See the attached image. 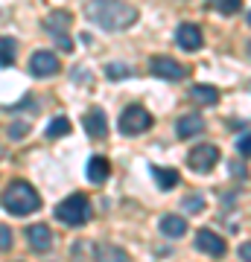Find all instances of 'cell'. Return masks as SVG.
Instances as JSON below:
<instances>
[{"label": "cell", "mask_w": 251, "mask_h": 262, "mask_svg": "<svg viewBox=\"0 0 251 262\" xmlns=\"http://www.w3.org/2000/svg\"><path fill=\"white\" fill-rule=\"evenodd\" d=\"M161 233L169 236V239L184 236L187 233V219H184V215H176V213L164 215V219H161Z\"/></svg>", "instance_id": "obj_15"}, {"label": "cell", "mask_w": 251, "mask_h": 262, "mask_svg": "<svg viewBox=\"0 0 251 262\" xmlns=\"http://www.w3.org/2000/svg\"><path fill=\"white\" fill-rule=\"evenodd\" d=\"M184 210L187 213H199V210H205V198L202 195H190L184 201Z\"/></svg>", "instance_id": "obj_23"}, {"label": "cell", "mask_w": 251, "mask_h": 262, "mask_svg": "<svg viewBox=\"0 0 251 262\" xmlns=\"http://www.w3.org/2000/svg\"><path fill=\"white\" fill-rule=\"evenodd\" d=\"M27 131H29V125H27V122H12V125H9V131H6V134H9L12 140H18V137H24Z\"/></svg>", "instance_id": "obj_25"}, {"label": "cell", "mask_w": 251, "mask_h": 262, "mask_svg": "<svg viewBox=\"0 0 251 262\" xmlns=\"http://www.w3.org/2000/svg\"><path fill=\"white\" fill-rule=\"evenodd\" d=\"M190 96H193L199 105H207V108L219 102V91H216L214 84H196L193 91H190Z\"/></svg>", "instance_id": "obj_17"}, {"label": "cell", "mask_w": 251, "mask_h": 262, "mask_svg": "<svg viewBox=\"0 0 251 262\" xmlns=\"http://www.w3.org/2000/svg\"><path fill=\"white\" fill-rule=\"evenodd\" d=\"M149 125H152V114H149L143 105H129V108L120 114V131L129 134V137L149 131Z\"/></svg>", "instance_id": "obj_4"}, {"label": "cell", "mask_w": 251, "mask_h": 262, "mask_svg": "<svg viewBox=\"0 0 251 262\" xmlns=\"http://www.w3.org/2000/svg\"><path fill=\"white\" fill-rule=\"evenodd\" d=\"M237 151H240L242 158H251V134H242L240 140H237Z\"/></svg>", "instance_id": "obj_24"}, {"label": "cell", "mask_w": 251, "mask_h": 262, "mask_svg": "<svg viewBox=\"0 0 251 262\" xmlns=\"http://www.w3.org/2000/svg\"><path fill=\"white\" fill-rule=\"evenodd\" d=\"M0 47H3V67H12V61H15V41L6 35L0 41Z\"/></svg>", "instance_id": "obj_20"}, {"label": "cell", "mask_w": 251, "mask_h": 262, "mask_svg": "<svg viewBox=\"0 0 251 262\" xmlns=\"http://www.w3.org/2000/svg\"><path fill=\"white\" fill-rule=\"evenodd\" d=\"M29 73L38 76V79H50V76L59 73V56L56 53H50V50H38L32 53L29 58Z\"/></svg>", "instance_id": "obj_6"}, {"label": "cell", "mask_w": 251, "mask_h": 262, "mask_svg": "<svg viewBox=\"0 0 251 262\" xmlns=\"http://www.w3.org/2000/svg\"><path fill=\"white\" fill-rule=\"evenodd\" d=\"M216 163H219V149H216L214 143H199L187 155V166L193 169V172H199V175H207Z\"/></svg>", "instance_id": "obj_5"}, {"label": "cell", "mask_w": 251, "mask_h": 262, "mask_svg": "<svg viewBox=\"0 0 251 262\" xmlns=\"http://www.w3.org/2000/svg\"><path fill=\"white\" fill-rule=\"evenodd\" d=\"M196 248L202 253H210V256H222V253L228 251V245H225L222 236H216L214 230H207V227L196 233Z\"/></svg>", "instance_id": "obj_8"}, {"label": "cell", "mask_w": 251, "mask_h": 262, "mask_svg": "<svg viewBox=\"0 0 251 262\" xmlns=\"http://www.w3.org/2000/svg\"><path fill=\"white\" fill-rule=\"evenodd\" d=\"M199 131H205V120H202L199 114H184V117L176 122V134L181 137V140H187V137H196Z\"/></svg>", "instance_id": "obj_13"}, {"label": "cell", "mask_w": 251, "mask_h": 262, "mask_svg": "<svg viewBox=\"0 0 251 262\" xmlns=\"http://www.w3.org/2000/svg\"><path fill=\"white\" fill-rule=\"evenodd\" d=\"M240 259L242 262H251V242H242L240 245Z\"/></svg>", "instance_id": "obj_28"}, {"label": "cell", "mask_w": 251, "mask_h": 262, "mask_svg": "<svg viewBox=\"0 0 251 262\" xmlns=\"http://www.w3.org/2000/svg\"><path fill=\"white\" fill-rule=\"evenodd\" d=\"M248 56H251V44H248Z\"/></svg>", "instance_id": "obj_30"}, {"label": "cell", "mask_w": 251, "mask_h": 262, "mask_svg": "<svg viewBox=\"0 0 251 262\" xmlns=\"http://www.w3.org/2000/svg\"><path fill=\"white\" fill-rule=\"evenodd\" d=\"M56 219L65 222V225H70V227L85 225V222L91 219V201H88L82 192H73V195H67L62 204H56Z\"/></svg>", "instance_id": "obj_3"}, {"label": "cell", "mask_w": 251, "mask_h": 262, "mask_svg": "<svg viewBox=\"0 0 251 262\" xmlns=\"http://www.w3.org/2000/svg\"><path fill=\"white\" fill-rule=\"evenodd\" d=\"M85 131H88L91 137H96V140L108 134V120H105L103 108H91V111L85 114Z\"/></svg>", "instance_id": "obj_11"}, {"label": "cell", "mask_w": 251, "mask_h": 262, "mask_svg": "<svg viewBox=\"0 0 251 262\" xmlns=\"http://www.w3.org/2000/svg\"><path fill=\"white\" fill-rule=\"evenodd\" d=\"M152 178L158 181V189H164V192H167V189H172L178 184V181H181V175H178L176 169H167V166H152Z\"/></svg>", "instance_id": "obj_16"}, {"label": "cell", "mask_w": 251, "mask_h": 262, "mask_svg": "<svg viewBox=\"0 0 251 262\" xmlns=\"http://www.w3.org/2000/svg\"><path fill=\"white\" fill-rule=\"evenodd\" d=\"M53 38H56V44L65 50V53H70V50H73V41H70L67 35H53Z\"/></svg>", "instance_id": "obj_27"}, {"label": "cell", "mask_w": 251, "mask_h": 262, "mask_svg": "<svg viewBox=\"0 0 251 262\" xmlns=\"http://www.w3.org/2000/svg\"><path fill=\"white\" fill-rule=\"evenodd\" d=\"M88 18L93 24H100L103 29L120 32V29H129L138 20V9L129 6V3H91L88 6Z\"/></svg>", "instance_id": "obj_1"}, {"label": "cell", "mask_w": 251, "mask_h": 262, "mask_svg": "<svg viewBox=\"0 0 251 262\" xmlns=\"http://www.w3.org/2000/svg\"><path fill=\"white\" fill-rule=\"evenodd\" d=\"M149 70L158 76V79H167V82H178V79H184L187 70L178 64L176 58H167V56H155L149 61Z\"/></svg>", "instance_id": "obj_7"}, {"label": "cell", "mask_w": 251, "mask_h": 262, "mask_svg": "<svg viewBox=\"0 0 251 262\" xmlns=\"http://www.w3.org/2000/svg\"><path fill=\"white\" fill-rule=\"evenodd\" d=\"M27 239H29V248L38 253H44L53 248V233H50V227L47 225H29L27 227Z\"/></svg>", "instance_id": "obj_10"}, {"label": "cell", "mask_w": 251, "mask_h": 262, "mask_svg": "<svg viewBox=\"0 0 251 262\" xmlns=\"http://www.w3.org/2000/svg\"><path fill=\"white\" fill-rule=\"evenodd\" d=\"M93 259L96 262H129V253L123 251L120 245L100 242L96 248H93Z\"/></svg>", "instance_id": "obj_12"}, {"label": "cell", "mask_w": 251, "mask_h": 262, "mask_svg": "<svg viewBox=\"0 0 251 262\" xmlns=\"http://www.w3.org/2000/svg\"><path fill=\"white\" fill-rule=\"evenodd\" d=\"M176 44L187 53H196V50L202 47V29L196 27V24H181L176 29Z\"/></svg>", "instance_id": "obj_9"}, {"label": "cell", "mask_w": 251, "mask_h": 262, "mask_svg": "<svg viewBox=\"0 0 251 262\" xmlns=\"http://www.w3.org/2000/svg\"><path fill=\"white\" fill-rule=\"evenodd\" d=\"M85 172H88V181H91V184H103V181L111 175V166H108V160H105L103 155H93V158L88 160V169H85Z\"/></svg>", "instance_id": "obj_14"}, {"label": "cell", "mask_w": 251, "mask_h": 262, "mask_svg": "<svg viewBox=\"0 0 251 262\" xmlns=\"http://www.w3.org/2000/svg\"><path fill=\"white\" fill-rule=\"evenodd\" d=\"M0 236H3V239H0V248H3V251H9V248H12V230L3 225V227H0Z\"/></svg>", "instance_id": "obj_26"}, {"label": "cell", "mask_w": 251, "mask_h": 262, "mask_svg": "<svg viewBox=\"0 0 251 262\" xmlns=\"http://www.w3.org/2000/svg\"><path fill=\"white\" fill-rule=\"evenodd\" d=\"M44 24H47V32L50 35H65L67 24H70V12H50Z\"/></svg>", "instance_id": "obj_18"}, {"label": "cell", "mask_w": 251, "mask_h": 262, "mask_svg": "<svg viewBox=\"0 0 251 262\" xmlns=\"http://www.w3.org/2000/svg\"><path fill=\"white\" fill-rule=\"evenodd\" d=\"M41 207V195L29 187L27 181H12L3 189V210L12 215H29Z\"/></svg>", "instance_id": "obj_2"}, {"label": "cell", "mask_w": 251, "mask_h": 262, "mask_svg": "<svg viewBox=\"0 0 251 262\" xmlns=\"http://www.w3.org/2000/svg\"><path fill=\"white\" fill-rule=\"evenodd\" d=\"M105 73H108V79H126V76H131V67L129 64H108L105 67Z\"/></svg>", "instance_id": "obj_21"}, {"label": "cell", "mask_w": 251, "mask_h": 262, "mask_svg": "<svg viewBox=\"0 0 251 262\" xmlns=\"http://www.w3.org/2000/svg\"><path fill=\"white\" fill-rule=\"evenodd\" d=\"M65 134H70V120L59 114V117H53L50 125H47V137H50V140H56V137H65Z\"/></svg>", "instance_id": "obj_19"}, {"label": "cell", "mask_w": 251, "mask_h": 262, "mask_svg": "<svg viewBox=\"0 0 251 262\" xmlns=\"http://www.w3.org/2000/svg\"><path fill=\"white\" fill-rule=\"evenodd\" d=\"M214 9L222 15H234V12H240V0H216Z\"/></svg>", "instance_id": "obj_22"}, {"label": "cell", "mask_w": 251, "mask_h": 262, "mask_svg": "<svg viewBox=\"0 0 251 262\" xmlns=\"http://www.w3.org/2000/svg\"><path fill=\"white\" fill-rule=\"evenodd\" d=\"M245 18H248V27H251V9H248V15H245Z\"/></svg>", "instance_id": "obj_29"}]
</instances>
